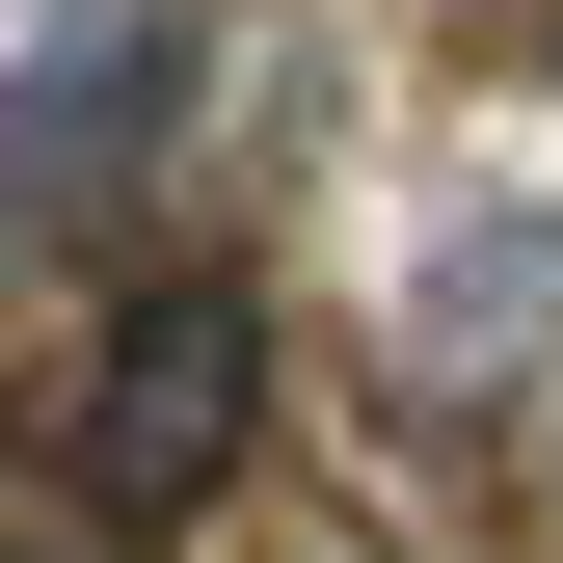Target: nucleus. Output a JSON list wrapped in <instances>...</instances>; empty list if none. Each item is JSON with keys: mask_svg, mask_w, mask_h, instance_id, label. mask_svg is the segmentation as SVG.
Instances as JSON below:
<instances>
[{"mask_svg": "<svg viewBox=\"0 0 563 563\" xmlns=\"http://www.w3.org/2000/svg\"><path fill=\"white\" fill-rule=\"evenodd\" d=\"M268 456V322L242 296H134L108 349H81V430H54V510H81L108 563H162L216 483Z\"/></svg>", "mask_w": 563, "mask_h": 563, "instance_id": "1", "label": "nucleus"}, {"mask_svg": "<svg viewBox=\"0 0 563 563\" xmlns=\"http://www.w3.org/2000/svg\"><path fill=\"white\" fill-rule=\"evenodd\" d=\"M162 54H188V0H54V27H27V216H108V188H134Z\"/></svg>", "mask_w": 563, "mask_h": 563, "instance_id": "2", "label": "nucleus"}, {"mask_svg": "<svg viewBox=\"0 0 563 563\" xmlns=\"http://www.w3.org/2000/svg\"><path fill=\"white\" fill-rule=\"evenodd\" d=\"M402 376L430 402H537L563 376V216H483V242L402 268Z\"/></svg>", "mask_w": 563, "mask_h": 563, "instance_id": "3", "label": "nucleus"}, {"mask_svg": "<svg viewBox=\"0 0 563 563\" xmlns=\"http://www.w3.org/2000/svg\"><path fill=\"white\" fill-rule=\"evenodd\" d=\"M268 563H349V537H268Z\"/></svg>", "mask_w": 563, "mask_h": 563, "instance_id": "4", "label": "nucleus"}]
</instances>
